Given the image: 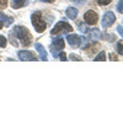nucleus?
I'll use <instances>...</instances> for the list:
<instances>
[{
  "mask_svg": "<svg viewBox=\"0 0 123 123\" xmlns=\"http://www.w3.org/2000/svg\"><path fill=\"white\" fill-rule=\"evenodd\" d=\"M11 33L15 35L20 41H21L22 46L28 47V46L32 44V36H31L30 31H28L26 27H22V26H15Z\"/></svg>",
  "mask_w": 123,
  "mask_h": 123,
  "instance_id": "nucleus-1",
  "label": "nucleus"
},
{
  "mask_svg": "<svg viewBox=\"0 0 123 123\" xmlns=\"http://www.w3.org/2000/svg\"><path fill=\"white\" fill-rule=\"evenodd\" d=\"M31 20H32V25L35 27V30L37 31V32H43V31L46 30L47 25L46 22L43 21V18H42V15H41L39 11H36L32 14V16H31Z\"/></svg>",
  "mask_w": 123,
  "mask_h": 123,
  "instance_id": "nucleus-2",
  "label": "nucleus"
},
{
  "mask_svg": "<svg viewBox=\"0 0 123 123\" xmlns=\"http://www.w3.org/2000/svg\"><path fill=\"white\" fill-rule=\"evenodd\" d=\"M73 31V27H71L68 22H65V21H59L54 27H53V30H52V33L53 36L54 35H59V33H64V32H71Z\"/></svg>",
  "mask_w": 123,
  "mask_h": 123,
  "instance_id": "nucleus-3",
  "label": "nucleus"
},
{
  "mask_svg": "<svg viewBox=\"0 0 123 123\" xmlns=\"http://www.w3.org/2000/svg\"><path fill=\"white\" fill-rule=\"evenodd\" d=\"M64 48V39L63 38H55L53 41L52 46H50V50H52V53L54 57H58V52H60L62 49Z\"/></svg>",
  "mask_w": 123,
  "mask_h": 123,
  "instance_id": "nucleus-4",
  "label": "nucleus"
},
{
  "mask_svg": "<svg viewBox=\"0 0 123 123\" xmlns=\"http://www.w3.org/2000/svg\"><path fill=\"white\" fill-rule=\"evenodd\" d=\"M116 21V16L112 11H108L104 15V18H102V27L104 28H108L111 25H113V22Z\"/></svg>",
  "mask_w": 123,
  "mask_h": 123,
  "instance_id": "nucleus-5",
  "label": "nucleus"
},
{
  "mask_svg": "<svg viewBox=\"0 0 123 123\" xmlns=\"http://www.w3.org/2000/svg\"><path fill=\"white\" fill-rule=\"evenodd\" d=\"M84 20L87 25H96L97 20H98V15L94 11V10H89V11L84 15Z\"/></svg>",
  "mask_w": 123,
  "mask_h": 123,
  "instance_id": "nucleus-6",
  "label": "nucleus"
},
{
  "mask_svg": "<svg viewBox=\"0 0 123 123\" xmlns=\"http://www.w3.org/2000/svg\"><path fill=\"white\" fill-rule=\"evenodd\" d=\"M17 54H18V59L20 60H24V62H33V60H37L36 55L32 52H30V50H20Z\"/></svg>",
  "mask_w": 123,
  "mask_h": 123,
  "instance_id": "nucleus-7",
  "label": "nucleus"
},
{
  "mask_svg": "<svg viewBox=\"0 0 123 123\" xmlns=\"http://www.w3.org/2000/svg\"><path fill=\"white\" fill-rule=\"evenodd\" d=\"M67 41H68V43L71 47H74V48H78L80 46V43H81V38L78 35H69L67 37Z\"/></svg>",
  "mask_w": 123,
  "mask_h": 123,
  "instance_id": "nucleus-8",
  "label": "nucleus"
},
{
  "mask_svg": "<svg viewBox=\"0 0 123 123\" xmlns=\"http://www.w3.org/2000/svg\"><path fill=\"white\" fill-rule=\"evenodd\" d=\"M87 32L90 33V39H92V41H97L100 37H101V32H100V30H97V28H94V30H90V31H87Z\"/></svg>",
  "mask_w": 123,
  "mask_h": 123,
  "instance_id": "nucleus-9",
  "label": "nucleus"
},
{
  "mask_svg": "<svg viewBox=\"0 0 123 123\" xmlns=\"http://www.w3.org/2000/svg\"><path fill=\"white\" fill-rule=\"evenodd\" d=\"M35 47H36V49L38 50V53H39V55H41V59L42 60H47V53H46V49L41 46L39 43H36L35 44Z\"/></svg>",
  "mask_w": 123,
  "mask_h": 123,
  "instance_id": "nucleus-10",
  "label": "nucleus"
},
{
  "mask_svg": "<svg viewBox=\"0 0 123 123\" xmlns=\"http://www.w3.org/2000/svg\"><path fill=\"white\" fill-rule=\"evenodd\" d=\"M0 22L5 26H10L12 24V18L11 17H7L6 15H4L3 12H0Z\"/></svg>",
  "mask_w": 123,
  "mask_h": 123,
  "instance_id": "nucleus-11",
  "label": "nucleus"
},
{
  "mask_svg": "<svg viewBox=\"0 0 123 123\" xmlns=\"http://www.w3.org/2000/svg\"><path fill=\"white\" fill-rule=\"evenodd\" d=\"M65 14H67V16H68L70 20H75L76 16H78V10L74 9V7H68Z\"/></svg>",
  "mask_w": 123,
  "mask_h": 123,
  "instance_id": "nucleus-12",
  "label": "nucleus"
},
{
  "mask_svg": "<svg viewBox=\"0 0 123 123\" xmlns=\"http://www.w3.org/2000/svg\"><path fill=\"white\" fill-rule=\"evenodd\" d=\"M26 3V0H12V7L14 9H20Z\"/></svg>",
  "mask_w": 123,
  "mask_h": 123,
  "instance_id": "nucleus-13",
  "label": "nucleus"
},
{
  "mask_svg": "<svg viewBox=\"0 0 123 123\" xmlns=\"http://www.w3.org/2000/svg\"><path fill=\"white\" fill-rule=\"evenodd\" d=\"M95 60H96V62H104V60H106V54H105V52L98 53V54L95 57Z\"/></svg>",
  "mask_w": 123,
  "mask_h": 123,
  "instance_id": "nucleus-14",
  "label": "nucleus"
},
{
  "mask_svg": "<svg viewBox=\"0 0 123 123\" xmlns=\"http://www.w3.org/2000/svg\"><path fill=\"white\" fill-rule=\"evenodd\" d=\"M6 43H7L6 38H5L4 36H1V35H0V48H5Z\"/></svg>",
  "mask_w": 123,
  "mask_h": 123,
  "instance_id": "nucleus-15",
  "label": "nucleus"
},
{
  "mask_svg": "<svg viewBox=\"0 0 123 123\" xmlns=\"http://www.w3.org/2000/svg\"><path fill=\"white\" fill-rule=\"evenodd\" d=\"M117 52L119 54H123V41H119L117 43Z\"/></svg>",
  "mask_w": 123,
  "mask_h": 123,
  "instance_id": "nucleus-16",
  "label": "nucleus"
},
{
  "mask_svg": "<svg viewBox=\"0 0 123 123\" xmlns=\"http://www.w3.org/2000/svg\"><path fill=\"white\" fill-rule=\"evenodd\" d=\"M117 11L123 14V0H121V1L117 4Z\"/></svg>",
  "mask_w": 123,
  "mask_h": 123,
  "instance_id": "nucleus-17",
  "label": "nucleus"
},
{
  "mask_svg": "<svg viewBox=\"0 0 123 123\" xmlns=\"http://www.w3.org/2000/svg\"><path fill=\"white\" fill-rule=\"evenodd\" d=\"M97 3L101 6H106V5H108L111 3V0H97Z\"/></svg>",
  "mask_w": 123,
  "mask_h": 123,
  "instance_id": "nucleus-18",
  "label": "nucleus"
},
{
  "mask_svg": "<svg viewBox=\"0 0 123 123\" xmlns=\"http://www.w3.org/2000/svg\"><path fill=\"white\" fill-rule=\"evenodd\" d=\"M79 30L81 31V32H84V33H86L87 31H89L86 26H83V24H79Z\"/></svg>",
  "mask_w": 123,
  "mask_h": 123,
  "instance_id": "nucleus-19",
  "label": "nucleus"
},
{
  "mask_svg": "<svg viewBox=\"0 0 123 123\" xmlns=\"http://www.w3.org/2000/svg\"><path fill=\"white\" fill-rule=\"evenodd\" d=\"M10 42L12 43V46H15V47H17L18 44H17V42H16V39H14V35L12 33H10Z\"/></svg>",
  "mask_w": 123,
  "mask_h": 123,
  "instance_id": "nucleus-20",
  "label": "nucleus"
},
{
  "mask_svg": "<svg viewBox=\"0 0 123 123\" xmlns=\"http://www.w3.org/2000/svg\"><path fill=\"white\" fill-rule=\"evenodd\" d=\"M58 57H59V59H60V60H63V62H65V60H67V55H65V53H64V52L58 53Z\"/></svg>",
  "mask_w": 123,
  "mask_h": 123,
  "instance_id": "nucleus-21",
  "label": "nucleus"
},
{
  "mask_svg": "<svg viewBox=\"0 0 123 123\" xmlns=\"http://www.w3.org/2000/svg\"><path fill=\"white\" fill-rule=\"evenodd\" d=\"M7 6V0H0V9H4Z\"/></svg>",
  "mask_w": 123,
  "mask_h": 123,
  "instance_id": "nucleus-22",
  "label": "nucleus"
},
{
  "mask_svg": "<svg viewBox=\"0 0 123 123\" xmlns=\"http://www.w3.org/2000/svg\"><path fill=\"white\" fill-rule=\"evenodd\" d=\"M70 59H71V60H76V62H81V58L78 57V55H74V54L70 55Z\"/></svg>",
  "mask_w": 123,
  "mask_h": 123,
  "instance_id": "nucleus-23",
  "label": "nucleus"
},
{
  "mask_svg": "<svg viewBox=\"0 0 123 123\" xmlns=\"http://www.w3.org/2000/svg\"><path fill=\"white\" fill-rule=\"evenodd\" d=\"M73 1H74L75 4H78V5H81V4H84L86 0H73Z\"/></svg>",
  "mask_w": 123,
  "mask_h": 123,
  "instance_id": "nucleus-24",
  "label": "nucleus"
},
{
  "mask_svg": "<svg viewBox=\"0 0 123 123\" xmlns=\"http://www.w3.org/2000/svg\"><path fill=\"white\" fill-rule=\"evenodd\" d=\"M117 31H118V33L123 37V27H122V26H118V27H117Z\"/></svg>",
  "mask_w": 123,
  "mask_h": 123,
  "instance_id": "nucleus-25",
  "label": "nucleus"
},
{
  "mask_svg": "<svg viewBox=\"0 0 123 123\" xmlns=\"http://www.w3.org/2000/svg\"><path fill=\"white\" fill-rule=\"evenodd\" d=\"M110 59H111V60H117V57H116V55H113V54H111Z\"/></svg>",
  "mask_w": 123,
  "mask_h": 123,
  "instance_id": "nucleus-26",
  "label": "nucleus"
},
{
  "mask_svg": "<svg viewBox=\"0 0 123 123\" xmlns=\"http://www.w3.org/2000/svg\"><path fill=\"white\" fill-rule=\"evenodd\" d=\"M41 1H46V3H54L55 0H41Z\"/></svg>",
  "mask_w": 123,
  "mask_h": 123,
  "instance_id": "nucleus-27",
  "label": "nucleus"
},
{
  "mask_svg": "<svg viewBox=\"0 0 123 123\" xmlns=\"http://www.w3.org/2000/svg\"><path fill=\"white\" fill-rule=\"evenodd\" d=\"M3 26H4V25H3L1 22H0V30H1V28H3Z\"/></svg>",
  "mask_w": 123,
  "mask_h": 123,
  "instance_id": "nucleus-28",
  "label": "nucleus"
}]
</instances>
